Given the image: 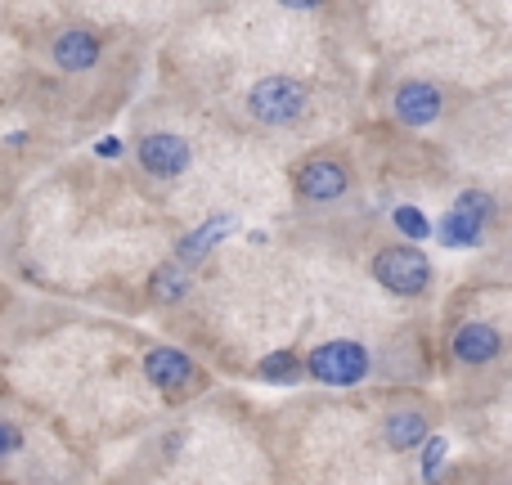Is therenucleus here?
Here are the masks:
<instances>
[{
    "label": "nucleus",
    "instance_id": "39448f33",
    "mask_svg": "<svg viewBox=\"0 0 512 485\" xmlns=\"http://www.w3.org/2000/svg\"><path fill=\"white\" fill-rule=\"evenodd\" d=\"M292 189L306 203H337L351 189V167L337 153H310L306 162H297L292 171Z\"/></svg>",
    "mask_w": 512,
    "mask_h": 485
},
{
    "label": "nucleus",
    "instance_id": "6e6552de",
    "mask_svg": "<svg viewBox=\"0 0 512 485\" xmlns=\"http://www.w3.org/2000/svg\"><path fill=\"white\" fill-rule=\"evenodd\" d=\"M135 158H140V167L149 171V176L158 180H176L189 171V144L180 140V135L171 131H153L140 140V149H135Z\"/></svg>",
    "mask_w": 512,
    "mask_h": 485
},
{
    "label": "nucleus",
    "instance_id": "0eeeda50",
    "mask_svg": "<svg viewBox=\"0 0 512 485\" xmlns=\"http://www.w3.org/2000/svg\"><path fill=\"white\" fill-rule=\"evenodd\" d=\"M499 351H504V337H499V328L486 324V319H463V324L450 333V355L459 364H472V369L495 364Z\"/></svg>",
    "mask_w": 512,
    "mask_h": 485
},
{
    "label": "nucleus",
    "instance_id": "4468645a",
    "mask_svg": "<svg viewBox=\"0 0 512 485\" xmlns=\"http://www.w3.org/2000/svg\"><path fill=\"white\" fill-rule=\"evenodd\" d=\"M301 373H306V364H301L292 351H270L265 360H256V378L270 382V387H292Z\"/></svg>",
    "mask_w": 512,
    "mask_h": 485
},
{
    "label": "nucleus",
    "instance_id": "1a4fd4ad",
    "mask_svg": "<svg viewBox=\"0 0 512 485\" xmlns=\"http://www.w3.org/2000/svg\"><path fill=\"white\" fill-rule=\"evenodd\" d=\"M391 113L405 126H432L445 113V95L432 81H400L396 95H391Z\"/></svg>",
    "mask_w": 512,
    "mask_h": 485
},
{
    "label": "nucleus",
    "instance_id": "f03ea898",
    "mask_svg": "<svg viewBox=\"0 0 512 485\" xmlns=\"http://www.w3.org/2000/svg\"><path fill=\"white\" fill-rule=\"evenodd\" d=\"M369 270L391 297H423L427 283H432V261L423 256V247H414L409 239L382 247Z\"/></svg>",
    "mask_w": 512,
    "mask_h": 485
},
{
    "label": "nucleus",
    "instance_id": "f3484780",
    "mask_svg": "<svg viewBox=\"0 0 512 485\" xmlns=\"http://www.w3.org/2000/svg\"><path fill=\"white\" fill-rule=\"evenodd\" d=\"M18 445H23V436H18V427H14V423H0V459H5V454H14Z\"/></svg>",
    "mask_w": 512,
    "mask_h": 485
},
{
    "label": "nucleus",
    "instance_id": "2eb2a0df",
    "mask_svg": "<svg viewBox=\"0 0 512 485\" xmlns=\"http://www.w3.org/2000/svg\"><path fill=\"white\" fill-rule=\"evenodd\" d=\"M391 225H396V230L405 234L409 243H423V239H432V230H436V225L427 221V216L418 212V207H409V203H400L396 212H391Z\"/></svg>",
    "mask_w": 512,
    "mask_h": 485
},
{
    "label": "nucleus",
    "instance_id": "20e7f679",
    "mask_svg": "<svg viewBox=\"0 0 512 485\" xmlns=\"http://www.w3.org/2000/svg\"><path fill=\"white\" fill-rule=\"evenodd\" d=\"M490 216H495V198L486 194V189H463L459 198H454V207L436 221V239L445 247H477L486 239V225Z\"/></svg>",
    "mask_w": 512,
    "mask_h": 485
},
{
    "label": "nucleus",
    "instance_id": "7ed1b4c3",
    "mask_svg": "<svg viewBox=\"0 0 512 485\" xmlns=\"http://www.w3.org/2000/svg\"><path fill=\"white\" fill-rule=\"evenodd\" d=\"M310 108V90L292 77H261L248 90V113L265 126H292Z\"/></svg>",
    "mask_w": 512,
    "mask_h": 485
},
{
    "label": "nucleus",
    "instance_id": "a211bd4d",
    "mask_svg": "<svg viewBox=\"0 0 512 485\" xmlns=\"http://www.w3.org/2000/svg\"><path fill=\"white\" fill-rule=\"evenodd\" d=\"M99 158H117V153H122V140H99Z\"/></svg>",
    "mask_w": 512,
    "mask_h": 485
},
{
    "label": "nucleus",
    "instance_id": "6ab92c4d",
    "mask_svg": "<svg viewBox=\"0 0 512 485\" xmlns=\"http://www.w3.org/2000/svg\"><path fill=\"white\" fill-rule=\"evenodd\" d=\"M279 5H288V9H319V5H328V0H279Z\"/></svg>",
    "mask_w": 512,
    "mask_h": 485
},
{
    "label": "nucleus",
    "instance_id": "9d476101",
    "mask_svg": "<svg viewBox=\"0 0 512 485\" xmlns=\"http://www.w3.org/2000/svg\"><path fill=\"white\" fill-rule=\"evenodd\" d=\"M104 54V41H99L90 27H63L50 45V59L59 72H90Z\"/></svg>",
    "mask_w": 512,
    "mask_h": 485
},
{
    "label": "nucleus",
    "instance_id": "f8f14e48",
    "mask_svg": "<svg viewBox=\"0 0 512 485\" xmlns=\"http://www.w3.org/2000/svg\"><path fill=\"white\" fill-rule=\"evenodd\" d=\"M230 230H234V216H212L207 225H198L194 234H185V239H180V247H176V261H185V265L203 261V256L212 252V243H221Z\"/></svg>",
    "mask_w": 512,
    "mask_h": 485
},
{
    "label": "nucleus",
    "instance_id": "9b49d317",
    "mask_svg": "<svg viewBox=\"0 0 512 485\" xmlns=\"http://www.w3.org/2000/svg\"><path fill=\"white\" fill-rule=\"evenodd\" d=\"M427 436H432V418H427V409H418V405H400L382 418V441H387L396 454L418 450Z\"/></svg>",
    "mask_w": 512,
    "mask_h": 485
},
{
    "label": "nucleus",
    "instance_id": "dca6fc26",
    "mask_svg": "<svg viewBox=\"0 0 512 485\" xmlns=\"http://www.w3.org/2000/svg\"><path fill=\"white\" fill-rule=\"evenodd\" d=\"M445 450H450V445H445V436H436V441H432V436H427V441H423V477H427V481H432L436 472H441Z\"/></svg>",
    "mask_w": 512,
    "mask_h": 485
},
{
    "label": "nucleus",
    "instance_id": "ddd939ff",
    "mask_svg": "<svg viewBox=\"0 0 512 485\" xmlns=\"http://www.w3.org/2000/svg\"><path fill=\"white\" fill-rule=\"evenodd\" d=\"M189 288H194V274H189L185 261H171V265H158L149 279V297L162 301V306H171V301H185Z\"/></svg>",
    "mask_w": 512,
    "mask_h": 485
},
{
    "label": "nucleus",
    "instance_id": "423d86ee",
    "mask_svg": "<svg viewBox=\"0 0 512 485\" xmlns=\"http://www.w3.org/2000/svg\"><path fill=\"white\" fill-rule=\"evenodd\" d=\"M144 378H149L162 396H189V391H198L203 373H198V364L189 360L185 351H176V346H153V351H144Z\"/></svg>",
    "mask_w": 512,
    "mask_h": 485
},
{
    "label": "nucleus",
    "instance_id": "f257e3e1",
    "mask_svg": "<svg viewBox=\"0 0 512 485\" xmlns=\"http://www.w3.org/2000/svg\"><path fill=\"white\" fill-rule=\"evenodd\" d=\"M301 364H306V378L319 382V387H360L373 369V355L364 342L328 337V342H319Z\"/></svg>",
    "mask_w": 512,
    "mask_h": 485
}]
</instances>
